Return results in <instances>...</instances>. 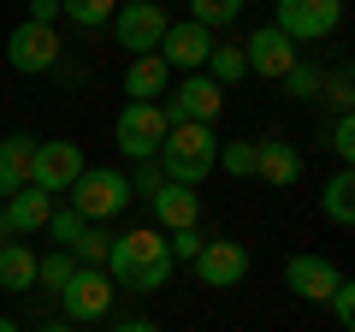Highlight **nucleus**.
<instances>
[{
    "mask_svg": "<svg viewBox=\"0 0 355 332\" xmlns=\"http://www.w3.org/2000/svg\"><path fill=\"white\" fill-rule=\"evenodd\" d=\"M113 291H119V285L107 279L101 267H77L71 279L60 285V308H65L71 326H89V320H107V315H113Z\"/></svg>",
    "mask_w": 355,
    "mask_h": 332,
    "instance_id": "0eeeda50",
    "label": "nucleus"
},
{
    "mask_svg": "<svg viewBox=\"0 0 355 332\" xmlns=\"http://www.w3.org/2000/svg\"><path fill=\"white\" fill-rule=\"evenodd\" d=\"M320 208H326L331 226H355V172L343 166L338 179H326V190H320Z\"/></svg>",
    "mask_w": 355,
    "mask_h": 332,
    "instance_id": "412c9836",
    "label": "nucleus"
},
{
    "mask_svg": "<svg viewBox=\"0 0 355 332\" xmlns=\"http://www.w3.org/2000/svg\"><path fill=\"white\" fill-rule=\"evenodd\" d=\"M42 231H48V238L60 243V249H71V243H77V231H83V219H77L71 208H53V214H48V226H42Z\"/></svg>",
    "mask_w": 355,
    "mask_h": 332,
    "instance_id": "c85d7f7f",
    "label": "nucleus"
},
{
    "mask_svg": "<svg viewBox=\"0 0 355 332\" xmlns=\"http://www.w3.org/2000/svg\"><path fill=\"white\" fill-rule=\"evenodd\" d=\"M320 90H326V101L338 107V113H349V107H355V83H349V72H331Z\"/></svg>",
    "mask_w": 355,
    "mask_h": 332,
    "instance_id": "72a5a7b5",
    "label": "nucleus"
},
{
    "mask_svg": "<svg viewBox=\"0 0 355 332\" xmlns=\"http://www.w3.org/2000/svg\"><path fill=\"white\" fill-rule=\"evenodd\" d=\"M326 303H331V320H338V326L349 332V326H355V285H349V279H338Z\"/></svg>",
    "mask_w": 355,
    "mask_h": 332,
    "instance_id": "c756f323",
    "label": "nucleus"
},
{
    "mask_svg": "<svg viewBox=\"0 0 355 332\" xmlns=\"http://www.w3.org/2000/svg\"><path fill=\"white\" fill-rule=\"evenodd\" d=\"M219 160L231 179H254V142H219Z\"/></svg>",
    "mask_w": 355,
    "mask_h": 332,
    "instance_id": "cd10ccee",
    "label": "nucleus"
},
{
    "mask_svg": "<svg viewBox=\"0 0 355 332\" xmlns=\"http://www.w3.org/2000/svg\"><path fill=\"white\" fill-rule=\"evenodd\" d=\"M0 291H36V249L30 243H0Z\"/></svg>",
    "mask_w": 355,
    "mask_h": 332,
    "instance_id": "aec40b11",
    "label": "nucleus"
},
{
    "mask_svg": "<svg viewBox=\"0 0 355 332\" xmlns=\"http://www.w3.org/2000/svg\"><path fill=\"white\" fill-rule=\"evenodd\" d=\"M160 172L172 184H202V179H214V166H219V137H214V125H172L166 131V142H160Z\"/></svg>",
    "mask_w": 355,
    "mask_h": 332,
    "instance_id": "f03ea898",
    "label": "nucleus"
},
{
    "mask_svg": "<svg viewBox=\"0 0 355 332\" xmlns=\"http://www.w3.org/2000/svg\"><path fill=\"white\" fill-rule=\"evenodd\" d=\"M36 332H71V320H42Z\"/></svg>",
    "mask_w": 355,
    "mask_h": 332,
    "instance_id": "e433bc0d",
    "label": "nucleus"
},
{
    "mask_svg": "<svg viewBox=\"0 0 355 332\" xmlns=\"http://www.w3.org/2000/svg\"><path fill=\"white\" fill-rule=\"evenodd\" d=\"M190 6H196V24L202 30H225L243 18V0H190Z\"/></svg>",
    "mask_w": 355,
    "mask_h": 332,
    "instance_id": "a878e982",
    "label": "nucleus"
},
{
    "mask_svg": "<svg viewBox=\"0 0 355 332\" xmlns=\"http://www.w3.org/2000/svg\"><path fill=\"white\" fill-rule=\"evenodd\" d=\"M343 24V0H279V24L291 42H326Z\"/></svg>",
    "mask_w": 355,
    "mask_h": 332,
    "instance_id": "1a4fd4ad",
    "label": "nucleus"
},
{
    "mask_svg": "<svg viewBox=\"0 0 355 332\" xmlns=\"http://www.w3.org/2000/svg\"><path fill=\"white\" fill-rule=\"evenodd\" d=\"M113 332H160V326H154V320L148 315H130V320H119V326Z\"/></svg>",
    "mask_w": 355,
    "mask_h": 332,
    "instance_id": "c9c22d12",
    "label": "nucleus"
},
{
    "mask_svg": "<svg viewBox=\"0 0 355 332\" xmlns=\"http://www.w3.org/2000/svg\"><path fill=\"white\" fill-rule=\"evenodd\" d=\"M160 113H166V125H214L225 113V90L207 72H190V77H178V95H166Z\"/></svg>",
    "mask_w": 355,
    "mask_h": 332,
    "instance_id": "39448f33",
    "label": "nucleus"
},
{
    "mask_svg": "<svg viewBox=\"0 0 355 332\" xmlns=\"http://www.w3.org/2000/svg\"><path fill=\"white\" fill-rule=\"evenodd\" d=\"M0 208H6V226H12V238H36V231L48 226V214H53V196L36 190V184H24V190H12Z\"/></svg>",
    "mask_w": 355,
    "mask_h": 332,
    "instance_id": "f3484780",
    "label": "nucleus"
},
{
    "mask_svg": "<svg viewBox=\"0 0 355 332\" xmlns=\"http://www.w3.org/2000/svg\"><path fill=\"white\" fill-rule=\"evenodd\" d=\"M166 83H172V72H166L160 53H130V65H125V95L130 101H160Z\"/></svg>",
    "mask_w": 355,
    "mask_h": 332,
    "instance_id": "6ab92c4d",
    "label": "nucleus"
},
{
    "mask_svg": "<svg viewBox=\"0 0 355 332\" xmlns=\"http://www.w3.org/2000/svg\"><path fill=\"white\" fill-rule=\"evenodd\" d=\"M190 267H196V279H202V285L231 291V285L249 279V249H243L237 238H207V243H202V256H196Z\"/></svg>",
    "mask_w": 355,
    "mask_h": 332,
    "instance_id": "9d476101",
    "label": "nucleus"
},
{
    "mask_svg": "<svg viewBox=\"0 0 355 332\" xmlns=\"http://www.w3.org/2000/svg\"><path fill=\"white\" fill-rule=\"evenodd\" d=\"M166 60V72H202L207 53H214V30H202L196 18H184V24H166L160 48H154Z\"/></svg>",
    "mask_w": 355,
    "mask_h": 332,
    "instance_id": "f8f14e48",
    "label": "nucleus"
},
{
    "mask_svg": "<svg viewBox=\"0 0 355 332\" xmlns=\"http://www.w3.org/2000/svg\"><path fill=\"white\" fill-rule=\"evenodd\" d=\"M166 24H172V18H166V6L160 0H119V13H113V42L125 53H154L160 48V36H166Z\"/></svg>",
    "mask_w": 355,
    "mask_h": 332,
    "instance_id": "423d86ee",
    "label": "nucleus"
},
{
    "mask_svg": "<svg viewBox=\"0 0 355 332\" xmlns=\"http://www.w3.org/2000/svg\"><path fill=\"white\" fill-rule=\"evenodd\" d=\"M279 83H284V90L296 95V101H314V95H320V83H326V77H320V65H314V60H296L291 72L279 77Z\"/></svg>",
    "mask_w": 355,
    "mask_h": 332,
    "instance_id": "bb28decb",
    "label": "nucleus"
},
{
    "mask_svg": "<svg viewBox=\"0 0 355 332\" xmlns=\"http://www.w3.org/2000/svg\"><path fill=\"white\" fill-rule=\"evenodd\" d=\"M338 279H343V273L331 267L326 256H291V261H284V285H291L302 303H326Z\"/></svg>",
    "mask_w": 355,
    "mask_h": 332,
    "instance_id": "4468645a",
    "label": "nucleus"
},
{
    "mask_svg": "<svg viewBox=\"0 0 355 332\" xmlns=\"http://www.w3.org/2000/svg\"><path fill=\"white\" fill-rule=\"evenodd\" d=\"M207 77H214L219 90H231L237 77H249V65H243V48H231V42H214V53H207V65H202Z\"/></svg>",
    "mask_w": 355,
    "mask_h": 332,
    "instance_id": "5701e85b",
    "label": "nucleus"
},
{
    "mask_svg": "<svg viewBox=\"0 0 355 332\" xmlns=\"http://www.w3.org/2000/svg\"><path fill=\"white\" fill-rule=\"evenodd\" d=\"M296 60H302V53H296V42L284 36V30H272V24H261L249 42H243V65H249L254 77H266V83H279Z\"/></svg>",
    "mask_w": 355,
    "mask_h": 332,
    "instance_id": "9b49d317",
    "label": "nucleus"
},
{
    "mask_svg": "<svg viewBox=\"0 0 355 332\" xmlns=\"http://www.w3.org/2000/svg\"><path fill=\"white\" fill-rule=\"evenodd\" d=\"M71 273H77L71 249H53V256H36V285H42V291H53V297H60V285L71 279Z\"/></svg>",
    "mask_w": 355,
    "mask_h": 332,
    "instance_id": "b1692460",
    "label": "nucleus"
},
{
    "mask_svg": "<svg viewBox=\"0 0 355 332\" xmlns=\"http://www.w3.org/2000/svg\"><path fill=\"white\" fill-rule=\"evenodd\" d=\"M254 179H266L272 190H284V184L302 179V154H296V142H254Z\"/></svg>",
    "mask_w": 355,
    "mask_h": 332,
    "instance_id": "a211bd4d",
    "label": "nucleus"
},
{
    "mask_svg": "<svg viewBox=\"0 0 355 332\" xmlns=\"http://www.w3.org/2000/svg\"><path fill=\"white\" fill-rule=\"evenodd\" d=\"M30 172H36V137H30V131L0 137V202H6L12 190H24Z\"/></svg>",
    "mask_w": 355,
    "mask_h": 332,
    "instance_id": "dca6fc26",
    "label": "nucleus"
},
{
    "mask_svg": "<svg viewBox=\"0 0 355 332\" xmlns=\"http://www.w3.org/2000/svg\"><path fill=\"white\" fill-rule=\"evenodd\" d=\"M83 179V149L77 142H65V137H53V142H36V172H30V184L36 190H71V184Z\"/></svg>",
    "mask_w": 355,
    "mask_h": 332,
    "instance_id": "ddd939ff",
    "label": "nucleus"
},
{
    "mask_svg": "<svg viewBox=\"0 0 355 332\" xmlns=\"http://www.w3.org/2000/svg\"><path fill=\"white\" fill-rule=\"evenodd\" d=\"M202 226H184V231H172V238H166V249H172V261H196L202 256Z\"/></svg>",
    "mask_w": 355,
    "mask_h": 332,
    "instance_id": "7c9ffc66",
    "label": "nucleus"
},
{
    "mask_svg": "<svg viewBox=\"0 0 355 332\" xmlns=\"http://www.w3.org/2000/svg\"><path fill=\"white\" fill-rule=\"evenodd\" d=\"M119 13V0H60V18H71L77 30H107Z\"/></svg>",
    "mask_w": 355,
    "mask_h": 332,
    "instance_id": "4be33fe9",
    "label": "nucleus"
},
{
    "mask_svg": "<svg viewBox=\"0 0 355 332\" xmlns=\"http://www.w3.org/2000/svg\"><path fill=\"white\" fill-rule=\"evenodd\" d=\"M0 332H24V326H18V320H6V315H0Z\"/></svg>",
    "mask_w": 355,
    "mask_h": 332,
    "instance_id": "58836bf2",
    "label": "nucleus"
},
{
    "mask_svg": "<svg viewBox=\"0 0 355 332\" xmlns=\"http://www.w3.org/2000/svg\"><path fill=\"white\" fill-rule=\"evenodd\" d=\"M166 131H172V125H166L160 101H125L119 119H113V142H119V154H130V166L154 160L160 142H166Z\"/></svg>",
    "mask_w": 355,
    "mask_h": 332,
    "instance_id": "20e7f679",
    "label": "nucleus"
},
{
    "mask_svg": "<svg viewBox=\"0 0 355 332\" xmlns=\"http://www.w3.org/2000/svg\"><path fill=\"white\" fill-rule=\"evenodd\" d=\"M148 208H154V226H160V231H184V226H196V219H202L196 190H190V184H172V179L148 196Z\"/></svg>",
    "mask_w": 355,
    "mask_h": 332,
    "instance_id": "2eb2a0df",
    "label": "nucleus"
},
{
    "mask_svg": "<svg viewBox=\"0 0 355 332\" xmlns=\"http://www.w3.org/2000/svg\"><path fill=\"white\" fill-rule=\"evenodd\" d=\"M101 273L113 285H130V291H160V285H172L178 261H172V249H166L160 226H130V231H113Z\"/></svg>",
    "mask_w": 355,
    "mask_h": 332,
    "instance_id": "f257e3e1",
    "label": "nucleus"
},
{
    "mask_svg": "<svg viewBox=\"0 0 355 332\" xmlns=\"http://www.w3.org/2000/svg\"><path fill=\"white\" fill-rule=\"evenodd\" d=\"M60 18V0H30V24H53Z\"/></svg>",
    "mask_w": 355,
    "mask_h": 332,
    "instance_id": "f704fd0d",
    "label": "nucleus"
},
{
    "mask_svg": "<svg viewBox=\"0 0 355 332\" xmlns=\"http://www.w3.org/2000/svg\"><path fill=\"white\" fill-rule=\"evenodd\" d=\"M130 208V179L113 172V166H83V179L71 184V214L83 226H101V219H119Z\"/></svg>",
    "mask_w": 355,
    "mask_h": 332,
    "instance_id": "7ed1b4c3",
    "label": "nucleus"
},
{
    "mask_svg": "<svg viewBox=\"0 0 355 332\" xmlns=\"http://www.w3.org/2000/svg\"><path fill=\"white\" fill-rule=\"evenodd\" d=\"M0 243H12V226H6V208H0Z\"/></svg>",
    "mask_w": 355,
    "mask_h": 332,
    "instance_id": "4c0bfd02",
    "label": "nucleus"
},
{
    "mask_svg": "<svg viewBox=\"0 0 355 332\" xmlns=\"http://www.w3.org/2000/svg\"><path fill=\"white\" fill-rule=\"evenodd\" d=\"M107 243H113V231L83 226V231H77V243H71V261H77V267H101V261H107Z\"/></svg>",
    "mask_w": 355,
    "mask_h": 332,
    "instance_id": "393cba45",
    "label": "nucleus"
},
{
    "mask_svg": "<svg viewBox=\"0 0 355 332\" xmlns=\"http://www.w3.org/2000/svg\"><path fill=\"white\" fill-rule=\"evenodd\" d=\"M160 184H166L160 160H137V166H130V196H154Z\"/></svg>",
    "mask_w": 355,
    "mask_h": 332,
    "instance_id": "2f4dec72",
    "label": "nucleus"
},
{
    "mask_svg": "<svg viewBox=\"0 0 355 332\" xmlns=\"http://www.w3.org/2000/svg\"><path fill=\"white\" fill-rule=\"evenodd\" d=\"M326 149L338 154L343 166L355 160V119H349V113H338V125H331V142H326Z\"/></svg>",
    "mask_w": 355,
    "mask_h": 332,
    "instance_id": "473e14b6",
    "label": "nucleus"
},
{
    "mask_svg": "<svg viewBox=\"0 0 355 332\" xmlns=\"http://www.w3.org/2000/svg\"><path fill=\"white\" fill-rule=\"evenodd\" d=\"M6 65L24 77H48L53 65H60V30L53 24H18L12 36H6Z\"/></svg>",
    "mask_w": 355,
    "mask_h": 332,
    "instance_id": "6e6552de",
    "label": "nucleus"
}]
</instances>
